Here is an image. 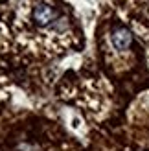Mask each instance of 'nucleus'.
<instances>
[{"mask_svg":"<svg viewBox=\"0 0 149 151\" xmlns=\"http://www.w3.org/2000/svg\"><path fill=\"white\" fill-rule=\"evenodd\" d=\"M22 29L24 35H33L41 42L66 44L70 37V20L61 6L50 0H33L22 11Z\"/></svg>","mask_w":149,"mask_h":151,"instance_id":"nucleus-1","label":"nucleus"},{"mask_svg":"<svg viewBox=\"0 0 149 151\" xmlns=\"http://www.w3.org/2000/svg\"><path fill=\"white\" fill-rule=\"evenodd\" d=\"M107 41H109V52H112L114 57L129 55L133 48V32L125 24L116 22L109 29Z\"/></svg>","mask_w":149,"mask_h":151,"instance_id":"nucleus-2","label":"nucleus"},{"mask_svg":"<svg viewBox=\"0 0 149 151\" xmlns=\"http://www.w3.org/2000/svg\"><path fill=\"white\" fill-rule=\"evenodd\" d=\"M147 42H149V39H147ZM147 63H149V46H147Z\"/></svg>","mask_w":149,"mask_h":151,"instance_id":"nucleus-3","label":"nucleus"}]
</instances>
